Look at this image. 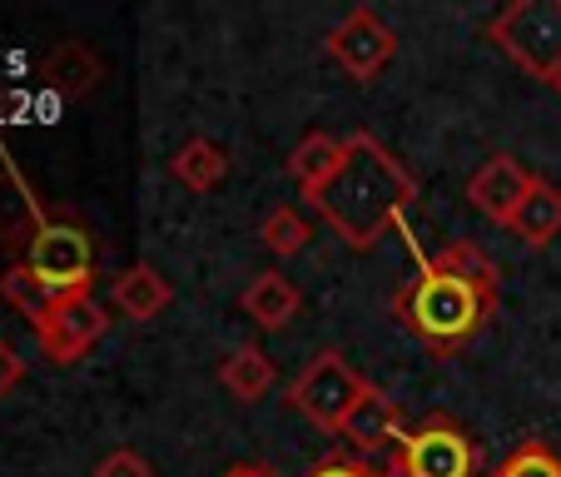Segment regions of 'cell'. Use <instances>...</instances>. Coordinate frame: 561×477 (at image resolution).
I'll return each instance as SVG.
<instances>
[{"label": "cell", "instance_id": "obj_1", "mask_svg": "<svg viewBox=\"0 0 561 477\" xmlns=\"http://www.w3.org/2000/svg\"><path fill=\"white\" fill-rule=\"evenodd\" d=\"M413 254H417L413 279L392 294L398 323L433 353L467 349L497 314L502 269L492 264V254L477 239H457L433 259L423 249H413Z\"/></svg>", "mask_w": 561, "mask_h": 477}, {"label": "cell", "instance_id": "obj_2", "mask_svg": "<svg viewBox=\"0 0 561 477\" xmlns=\"http://www.w3.org/2000/svg\"><path fill=\"white\" fill-rule=\"evenodd\" d=\"M304 200L343 245L368 254L417 204V174L378 135L353 129V135H343V155L333 164V174L323 184H313Z\"/></svg>", "mask_w": 561, "mask_h": 477}, {"label": "cell", "instance_id": "obj_3", "mask_svg": "<svg viewBox=\"0 0 561 477\" xmlns=\"http://www.w3.org/2000/svg\"><path fill=\"white\" fill-rule=\"evenodd\" d=\"M488 41L522 75L551 86L561 75V0H512L488 21Z\"/></svg>", "mask_w": 561, "mask_h": 477}, {"label": "cell", "instance_id": "obj_4", "mask_svg": "<svg viewBox=\"0 0 561 477\" xmlns=\"http://www.w3.org/2000/svg\"><path fill=\"white\" fill-rule=\"evenodd\" d=\"M373 383L343 359L339 349H318L304 363L294 383H288V408L304 413L318 433H343V423L353 418V408L368 398Z\"/></svg>", "mask_w": 561, "mask_h": 477}, {"label": "cell", "instance_id": "obj_5", "mask_svg": "<svg viewBox=\"0 0 561 477\" xmlns=\"http://www.w3.org/2000/svg\"><path fill=\"white\" fill-rule=\"evenodd\" d=\"M95 234L80 224V214L70 209H50V219H45V229L31 239V249H25V264H31V274L41 279L45 288H50L55 298L60 294H85L90 284H95Z\"/></svg>", "mask_w": 561, "mask_h": 477}, {"label": "cell", "instance_id": "obj_6", "mask_svg": "<svg viewBox=\"0 0 561 477\" xmlns=\"http://www.w3.org/2000/svg\"><path fill=\"white\" fill-rule=\"evenodd\" d=\"M482 467V447L457 418L433 413L408 438L392 447V473L388 477H477Z\"/></svg>", "mask_w": 561, "mask_h": 477}, {"label": "cell", "instance_id": "obj_7", "mask_svg": "<svg viewBox=\"0 0 561 477\" xmlns=\"http://www.w3.org/2000/svg\"><path fill=\"white\" fill-rule=\"evenodd\" d=\"M31 333H35L41 353L55 363V368H70V363L90 359V349L110 333V314H105V304H100L90 288L85 294H60L31 323Z\"/></svg>", "mask_w": 561, "mask_h": 477}, {"label": "cell", "instance_id": "obj_8", "mask_svg": "<svg viewBox=\"0 0 561 477\" xmlns=\"http://www.w3.org/2000/svg\"><path fill=\"white\" fill-rule=\"evenodd\" d=\"M323 50H329V60L339 65L348 80L373 86V80L388 70L392 55H398V31H392L373 5H353V11L323 35Z\"/></svg>", "mask_w": 561, "mask_h": 477}, {"label": "cell", "instance_id": "obj_9", "mask_svg": "<svg viewBox=\"0 0 561 477\" xmlns=\"http://www.w3.org/2000/svg\"><path fill=\"white\" fill-rule=\"evenodd\" d=\"M45 219H50L45 200L31 190V180L21 174V164H15L5 139H0V249L25 259V249L45 229Z\"/></svg>", "mask_w": 561, "mask_h": 477}, {"label": "cell", "instance_id": "obj_10", "mask_svg": "<svg viewBox=\"0 0 561 477\" xmlns=\"http://www.w3.org/2000/svg\"><path fill=\"white\" fill-rule=\"evenodd\" d=\"M531 180L537 174L522 164L517 155H492L482 170L467 180V204H472L482 219H492L497 229H512V219H517V204L527 200V190H531Z\"/></svg>", "mask_w": 561, "mask_h": 477}, {"label": "cell", "instance_id": "obj_11", "mask_svg": "<svg viewBox=\"0 0 561 477\" xmlns=\"http://www.w3.org/2000/svg\"><path fill=\"white\" fill-rule=\"evenodd\" d=\"M339 438L348 447H358V453H382V447H398L408 438V418L398 408V398H388L382 388H368V398L353 408V418L343 423Z\"/></svg>", "mask_w": 561, "mask_h": 477}, {"label": "cell", "instance_id": "obj_12", "mask_svg": "<svg viewBox=\"0 0 561 477\" xmlns=\"http://www.w3.org/2000/svg\"><path fill=\"white\" fill-rule=\"evenodd\" d=\"M244 314L254 318L264 333H278V329H288L298 318V308H304V294H298V284L288 274H278V269H259L254 279H249V288H244Z\"/></svg>", "mask_w": 561, "mask_h": 477}, {"label": "cell", "instance_id": "obj_13", "mask_svg": "<svg viewBox=\"0 0 561 477\" xmlns=\"http://www.w3.org/2000/svg\"><path fill=\"white\" fill-rule=\"evenodd\" d=\"M110 304L129 318V323H149L174 304V284L159 274L154 264H129L125 274L110 284Z\"/></svg>", "mask_w": 561, "mask_h": 477}, {"label": "cell", "instance_id": "obj_14", "mask_svg": "<svg viewBox=\"0 0 561 477\" xmlns=\"http://www.w3.org/2000/svg\"><path fill=\"white\" fill-rule=\"evenodd\" d=\"M512 234H517L527 249H547L557 245L561 234V184L537 174L527 190V200L517 204V219H512Z\"/></svg>", "mask_w": 561, "mask_h": 477}, {"label": "cell", "instance_id": "obj_15", "mask_svg": "<svg viewBox=\"0 0 561 477\" xmlns=\"http://www.w3.org/2000/svg\"><path fill=\"white\" fill-rule=\"evenodd\" d=\"M170 174L190 194H214L224 184V174H229V155H224V145L194 135V139H184V145L170 155Z\"/></svg>", "mask_w": 561, "mask_h": 477}, {"label": "cell", "instance_id": "obj_16", "mask_svg": "<svg viewBox=\"0 0 561 477\" xmlns=\"http://www.w3.org/2000/svg\"><path fill=\"white\" fill-rule=\"evenodd\" d=\"M219 383L239 404H259V398L274 388V359H268L259 343H239V349L219 363Z\"/></svg>", "mask_w": 561, "mask_h": 477}, {"label": "cell", "instance_id": "obj_17", "mask_svg": "<svg viewBox=\"0 0 561 477\" xmlns=\"http://www.w3.org/2000/svg\"><path fill=\"white\" fill-rule=\"evenodd\" d=\"M343 155V135H329V129H308L294 149H288V174H294L298 194H308L313 184H323L333 174Z\"/></svg>", "mask_w": 561, "mask_h": 477}, {"label": "cell", "instance_id": "obj_18", "mask_svg": "<svg viewBox=\"0 0 561 477\" xmlns=\"http://www.w3.org/2000/svg\"><path fill=\"white\" fill-rule=\"evenodd\" d=\"M45 80H50L60 95H90V90H95V80H100L95 50H90V45H80V41H65L60 50L45 60Z\"/></svg>", "mask_w": 561, "mask_h": 477}, {"label": "cell", "instance_id": "obj_19", "mask_svg": "<svg viewBox=\"0 0 561 477\" xmlns=\"http://www.w3.org/2000/svg\"><path fill=\"white\" fill-rule=\"evenodd\" d=\"M259 239H264V249L274 259H298L308 249V239H313V224H308L304 214L294 209V204H278V209L264 214V224H259Z\"/></svg>", "mask_w": 561, "mask_h": 477}, {"label": "cell", "instance_id": "obj_20", "mask_svg": "<svg viewBox=\"0 0 561 477\" xmlns=\"http://www.w3.org/2000/svg\"><path fill=\"white\" fill-rule=\"evenodd\" d=\"M0 298H5V304H11L21 318H31V323L55 304V294L31 274V264H25V259H15V264L0 274Z\"/></svg>", "mask_w": 561, "mask_h": 477}, {"label": "cell", "instance_id": "obj_21", "mask_svg": "<svg viewBox=\"0 0 561 477\" xmlns=\"http://www.w3.org/2000/svg\"><path fill=\"white\" fill-rule=\"evenodd\" d=\"M492 477H561V457H557V447L531 438V443H522L517 453L502 457V467Z\"/></svg>", "mask_w": 561, "mask_h": 477}, {"label": "cell", "instance_id": "obj_22", "mask_svg": "<svg viewBox=\"0 0 561 477\" xmlns=\"http://www.w3.org/2000/svg\"><path fill=\"white\" fill-rule=\"evenodd\" d=\"M95 477H154V467H149V457L135 453V447H115V453H105L95 463Z\"/></svg>", "mask_w": 561, "mask_h": 477}, {"label": "cell", "instance_id": "obj_23", "mask_svg": "<svg viewBox=\"0 0 561 477\" xmlns=\"http://www.w3.org/2000/svg\"><path fill=\"white\" fill-rule=\"evenodd\" d=\"M25 383V359L11 339H0V398H11L15 388Z\"/></svg>", "mask_w": 561, "mask_h": 477}, {"label": "cell", "instance_id": "obj_24", "mask_svg": "<svg viewBox=\"0 0 561 477\" xmlns=\"http://www.w3.org/2000/svg\"><path fill=\"white\" fill-rule=\"evenodd\" d=\"M308 477H378L368 463H348V457H329V463H318Z\"/></svg>", "mask_w": 561, "mask_h": 477}, {"label": "cell", "instance_id": "obj_25", "mask_svg": "<svg viewBox=\"0 0 561 477\" xmlns=\"http://www.w3.org/2000/svg\"><path fill=\"white\" fill-rule=\"evenodd\" d=\"M224 477H278V473L268 463H239V467H229Z\"/></svg>", "mask_w": 561, "mask_h": 477}, {"label": "cell", "instance_id": "obj_26", "mask_svg": "<svg viewBox=\"0 0 561 477\" xmlns=\"http://www.w3.org/2000/svg\"><path fill=\"white\" fill-rule=\"evenodd\" d=\"M551 90H557V95H561V75H557V80H551Z\"/></svg>", "mask_w": 561, "mask_h": 477}]
</instances>
